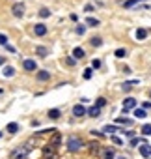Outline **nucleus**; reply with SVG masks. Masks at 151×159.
Listing matches in <instances>:
<instances>
[{
  "label": "nucleus",
  "mask_w": 151,
  "mask_h": 159,
  "mask_svg": "<svg viewBox=\"0 0 151 159\" xmlns=\"http://www.w3.org/2000/svg\"><path fill=\"white\" fill-rule=\"evenodd\" d=\"M105 105H106V99H105V98H99V99L95 101V107H99V109L105 107Z\"/></svg>",
  "instance_id": "7c9ffc66"
},
{
  "label": "nucleus",
  "mask_w": 151,
  "mask_h": 159,
  "mask_svg": "<svg viewBox=\"0 0 151 159\" xmlns=\"http://www.w3.org/2000/svg\"><path fill=\"white\" fill-rule=\"evenodd\" d=\"M10 43V39H8V36L6 34H0V45H2V47H6Z\"/></svg>",
  "instance_id": "bb28decb"
},
{
  "label": "nucleus",
  "mask_w": 151,
  "mask_h": 159,
  "mask_svg": "<svg viewBox=\"0 0 151 159\" xmlns=\"http://www.w3.org/2000/svg\"><path fill=\"white\" fill-rule=\"evenodd\" d=\"M54 150H56V146H47L45 150H43V153H45V159H54Z\"/></svg>",
  "instance_id": "f8f14e48"
},
{
  "label": "nucleus",
  "mask_w": 151,
  "mask_h": 159,
  "mask_svg": "<svg viewBox=\"0 0 151 159\" xmlns=\"http://www.w3.org/2000/svg\"><path fill=\"white\" fill-rule=\"evenodd\" d=\"M19 129H21V125H19L17 122H11V124H8V125H6V131H8L10 135H15V133H19Z\"/></svg>",
  "instance_id": "9d476101"
},
{
  "label": "nucleus",
  "mask_w": 151,
  "mask_h": 159,
  "mask_svg": "<svg viewBox=\"0 0 151 159\" xmlns=\"http://www.w3.org/2000/svg\"><path fill=\"white\" fill-rule=\"evenodd\" d=\"M6 64H8L6 56H2V54H0V67H2V66H6Z\"/></svg>",
  "instance_id": "c9c22d12"
},
{
  "label": "nucleus",
  "mask_w": 151,
  "mask_h": 159,
  "mask_svg": "<svg viewBox=\"0 0 151 159\" xmlns=\"http://www.w3.org/2000/svg\"><path fill=\"white\" fill-rule=\"evenodd\" d=\"M138 2H144V0H125L121 6H123V8H132V6H134V4H138Z\"/></svg>",
  "instance_id": "6ab92c4d"
},
{
  "label": "nucleus",
  "mask_w": 151,
  "mask_h": 159,
  "mask_svg": "<svg viewBox=\"0 0 151 159\" xmlns=\"http://www.w3.org/2000/svg\"><path fill=\"white\" fill-rule=\"evenodd\" d=\"M84 10H86V11H93V6H92V4H86Z\"/></svg>",
  "instance_id": "4c0bfd02"
},
{
  "label": "nucleus",
  "mask_w": 151,
  "mask_h": 159,
  "mask_svg": "<svg viewBox=\"0 0 151 159\" xmlns=\"http://www.w3.org/2000/svg\"><path fill=\"white\" fill-rule=\"evenodd\" d=\"M110 139H112V142H114V144H118V146H121V144H123V140H121L119 137H116V135H112Z\"/></svg>",
  "instance_id": "72a5a7b5"
},
{
  "label": "nucleus",
  "mask_w": 151,
  "mask_h": 159,
  "mask_svg": "<svg viewBox=\"0 0 151 159\" xmlns=\"http://www.w3.org/2000/svg\"><path fill=\"white\" fill-rule=\"evenodd\" d=\"M149 96H151V94H149Z\"/></svg>",
  "instance_id": "79ce46f5"
},
{
  "label": "nucleus",
  "mask_w": 151,
  "mask_h": 159,
  "mask_svg": "<svg viewBox=\"0 0 151 159\" xmlns=\"http://www.w3.org/2000/svg\"><path fill=\"white\" fill-rule=\"evenodd\" d=\"M50 79V71H47V69H39V71H36V81H39V83H47Z\"/></svg>",
  "instance_id": "39448f33"
},
{
  "label": "nucleus",
  "mask_w": 151,
  "mask_h": 159,
  "mask_svg": "<svg viewBox=\"0 0 151 159\" xmlns=\"http://www.w3.org/2000/svg\"><path fill=\"white\" fill-rule=\"evenodd\" d=\"M0 139H2V131H0Z\"/></svg>",
  "instance_id": "a19ab883"
},
{
  "label": "nucleus",
  "mask_w": 151,
  "mask_h": 159,
  "mask_svg": "<svg viewBox=\"0 0 151 159\" xmlns=\"http://www.w3.org/2000/svg\"><path fill=\"white\" fill-rule=\"evenodd\" d=\"M2 94H4V90H2V88H0V96H2Z\"/></svg>",
  "instance_id": "ea45409f"
},
{
  "label": "nucleus",
  "mask_w": 151,
  "mask_h": 159,
  "mask_svg": "<svg viewBox=\"0 0 151 159\" xmlns=\"http://www.w3.org/2000/svg\"><path fill=\"white\" fill-rule=\"evenodd\" d=\"M39 17H41V19H49V17H50V10L43 6V8L39 10Z\"/></svg>",
  "instance_id": "f3484780"
},
{
  "label": "nucleus",
  "mask_w": 151,
  "mask_h": 159,
  "mask_svg": "<svg viewBox=\"0 0 151 159\" xmlns=\"http://www.w3.org/2000/svg\"><path fill=\"white\" fill-rule=\"evenodd\" d=\"M116 124H123V125H132V120H129V118H116Z\"/></svg>",
  "instance_id": "4be33fe9"
},
{
  "label": "nucleus",
  "mask_w": 151,
  "mask_h": 159,
  "mask_svg": "<svg viewBox=\"0 0 151 159\" xmlns=\"http://www.w3.org/2000/svg\"><path fill=\"white\" fill-rule=\"evenodd\" d=\"M90 43H92L93 47H101V45H103V39H101V38H92Z\"/></svg>",
  "instance_id": "5701e85b"
},
{
  "label": "nucleus",
  "mask_w": 151,
  "mask_h": 159,
  "mask_svg": "<svg viewBox=\"0 0 151 159\" xmlns=\"http://www.w3.org/2000/svg\"><path fill=\"white\" fill-rule=\"evenodd\" d=\"M142 133H144V135H151V124H145V125L142 127Z\"/></svg>",
  "instance_id": "2f4dec72"
},
{
  "label": "nucleus",
  "mask_w": 151,
  "mask_h": 159,
  "mask_svg": "<svg viewBox=\"0 0 151 159\" xmlns=\"http://www.w3.org/2000/svg\"><path fill=\"white\" fill-rule=\"evenodd\" d=\"M92 75H93V69H92V67L84 69V73H82V77H84V79H92Z\"/></svg>",
  "instance_id": "c756f323"
},
{
  "label": "nucleus",
  "mask_w": 151,
  "mask_h": 159,
  "mask_svg": "<svg viewBox=\"0 0 151 159\" xmlns=\"http://www.w3.org/2000/svg\"><path fill=\"white\" fill-rule=\"evenodd\" d=\"M84 114H86V107H84L82 103H79V105L73 107V116H75V118H82Z\"/></svg>",
  "instance_id": "0eeeda50"
},
{
  "label": "nucleus",
  "mask_w": 151,
  "mask_h": 159,
  "mask_svg": "<svg viewBox=\"0 0 151 159\" xmlns=\"http://www.w3.org/2000/svg\"><path fill=\"white\" fill-rule=\"evenodd\" d=\"M103 131L112 135V133H116V131H118V127H116V125H105V129H103Z\"/></svg>",
  "instance_id": "a878e982"
},
{
  "label": "nucleus",
  "mask_w": 151,
  "mask_h": 159,
  "mask_svg": "<svg viewBox=\"0 0 151 159\" xmlns=\"http://www.w3.org/2000/svg\"><path fill=\"white\" fill-rule=\"evenodd\" d=\"M60 116H62L60 109H50V111H49V118H50V120H58Z\"/></svg>",
  "instance_id": "2eb2a0df"
},
{
  "label": "nucleus",
  "mask_w": 151,
  "mask_h": 159,
  "mask_svg": "<svg viewBox=\"0 0 151 159\" xmlns=\"http://www.w3.org/2000/svg\"><path fill=\"white\" fill-rule=\"evenodd\" d=\"M36 52L41 56V58H45V56H49V49L47 47H43V45H39V47H36Z\"/></svg>",
  "instance_id": "4468645a"
},
{
  "label": "nucleus",
  "mask_w": 151,
  "mask_h": 159,
  "mask_svg": "<svg viewBox=\"0 0 151 159\" xmlns=\"http://www.w3.org/2000/svg\"><path fill=\"white\" fill-rule=\"evenodd\" d=\"M138 150H140V155L142 157H151V146L149 144H142Z\"/></svg>",
  "instance_id": "9b49d317"
},
{
  "label": "nucleus",
  "mask_w": 151,
  "mask_h": 159,
  "mask_svg": "<svg viewBox=\"0 0 151 159\" xmlns=\"http://www.w3.org/2000/svg\"><path fill=\"white\" fill-rule=\"evenodd\" d=\"M69 19H71L73 23H79V15H77V13H71V15H69Z\"/></svg>",
  "instance_id": "f704fd0d"
},
{
  "label": "nucleus",
  "mask_w": 151,
  "mask_h": 159,
  "mask_svg": "<svg viewBox=\"0 0 151 159\" xmlns=\"http://www.w3.org/2000/svg\"><path fill=\"white\" fill-rule=\"evenodd\" d=\"M47 32H49L47 25H43V23L34 25V36H37V38H45V36H47Z\"/></svg>",
  "instance_id": "7ed1b4c3"
},
{
  "label": "nucleus",
  "mask_w": 151,
  "mask_h": 159,
  "mask_svg": "<svg viewBox=\"0 0 151 159\" xmlns=\"http://www.w3.org/2000/svg\"><path fill=\"white\" fill-rule=\"evenodd\" d=\"M101 23H99V19H95V17H86V26H99Z\"/></svg>",
  "instance_id": "dca6fc26"
},
{
  "label": "nucleus",
  "mask_w": 151,
  "mask_h": 159,
  "mask_svg": "<svg viewBox=\"0 0 151 159\" xmlns=\"http://www.w3.org/2000/svg\"><path fill=\"white\" fill-rule=\"evenodd\" d=\"M82 148V140L77 139V137H69L67 139V150L69 152H79Z\"/></svg>",
  "instance_id": "f03ea898"
},
{
  "label": "nucleus",
  "mask_w": 151,
  "mask_h": 159,
  "mask_svg": "<svg viewBox=\"0 0 151 159\" xmlns=\"http://www.w3.org/2000/svg\"><path fill=\"white\" fill-rule=\"evenodd\" d=\"M134 116L136 118H145V111L144 109H134Z\"/></svg>",
  "instance_id": "393cba45"
},
{
  "label": "nucleus",
  "mask_w": 151,
  "mask_h": 159,
  "mask_svg": "<svg viewBox=\"0 0 151 159\" xmlns=\"http://www.w3.org/2000/svg\"><path fill=\"white\" fill-rule=\"evenodd\" d=\"M4 49H6V51H8V52H10V54H15V52H17V49H15V47H13V45H10V43H8V45H6V47H4Z\"/></svg>",
  "instance_id": "473e14b6"
},
{
  "label": "nucleus",
  "mask_w": 151,
  "mask_h": 159,
  "mask_svg": "<svg viewBox=\"0 0 151 159\" xmlns=\"http://www.w3.org/2000/svg\"><path fill=\"white\" fill-rule=\"evenodd\" d=\"M23 69H24V71H37V64H36V60H32V58L23 60Z\"/></svg>",
  "instance_id": "423d86ee"
},
{
  "label": "nucleus",
  "mask_w": 151,
  "mask_h": 159,
  "mask_svg": "<svg viewBox=\"0 0 151 159\" xmlns=\"http://www.w3.org/2000/svg\"><path fill=\"white\" fill-rule=\"evenodd\" d=\"M86 114H90V116H92V118H97V116H99V114H101V109H99V107H95V105H93V107H90V109H86Z\"/></svg>",
  "instance_id": "ddd939ff"
},
{
  "label": "nucleus",
  "mask_w": 151,
  "mask_h": 159,
  "mask_svg": "<svg viewBox=\"0 0 151 159\" xmlns=\"http://www.w3.org/2000/svg\"><path fill=\"white\" fill-rule=\"evenodd\" d=\"M84 56H86V51H84L82 47H75V49H73V58H75V60H82Z\"/></svg>",
  "instance_id": "6e6552de"
},
{
  "label": "nucleus",
  "mask_w": 151,
  "mask_h": 159,
  "mask_svg": "<svg viewBox=\"0 0 151 159\" xmlns=\"http://www.w3.org/2000/svg\"><path fill=\"white\" fill-rule=\"evenodd\" d=\"M144 107H145V109H151V103H149V101H145V103H144Z\"/></svg>",
  "instance_id": "58836bf2"
},
{
  "label": "nucleus",
  "mask_w": 151,
  "mask_h": 159,
  "mask_svg": "<svg viewBox=\"0 0 151 159\" xmlns=\"http://www.w3.org/2000/svg\"><path fill=\"white\" fill-rule=\"evenodd\" d=\"M24 11H26V4L24 2H15L11 4V15L15 19H23L24 17Z\"/></svg>",
  "instance_id": "f257e3e1"
},
{
  "label": "nucleus",
  "mask_w": 151,
  "mask_h": 159,
  "mask_svg": "<svg viewBox=\"0 0 151 159\" xmlns=\"http://www.w3.org/2000/svg\"><path fill=\"white\" fill-rule=\"evenodd\" d=\"M65 64H67L69 67H73V66H77V60H75L73 56H67V58H65Z\"/></svg>",
  "instance_id": "c85d7f7f"
},
{
  "label": "nucleus",
  "mask_w": 151,
  "mask_h": 159,
  "mask_svg": "<svg viewBox=\"0 0 151 159\" xmlns=\"http://www.w3.org/2000/svg\"><path fill=\"white\" fill-rule=\"evenodd\" d=\"M92 69H101V60L99 58H93L92 60Z\"/></svg>",
  "instance_id": "b1692460"
},
{
  "label": "nucleus",
  "mask_w": 151,
  "mask_h": 159,
  "mask_svg": "<svg viewBox=\"0 0 151 159\" xmlns=\"http://www.w3.org/2000/svg\"><path fill=\"white\" fill-rule=\"evenodd\" d=\"M147 38V30L145 28H138L136 30V39H145Z\"/></svg>",
  "instance_id": "a211bd4d"
},
{
  "label": "nucleus",
  "mask_w": 151,
  "mask_h": 159,
  "mask_svg": "<svg viewBox=\"0 0 151 159\" xmlns=\"http://www.w3.org/2000/svg\"><path fill=\"white\" fill-rule=\"evenodd\" d=\"M84 32H86V25H77V28H75V34L84 36Z\"/></svg>",
  "instance_id": "aec40b11"
},
{
  "label": "nucleus",
  "mask_w": 151,
  "mask_h": 159,
  "mask_svg": "<svg viewBox=\"0 0 151 159\" xmlns=\"http://www.w3.org/2000/svg\"><path fill=\"white\" fill-rule=\"evenodd\" d=\"M103 159H114V152L112 150H105L103 152Z\"/></svg>",
  "instance_id": "cd10ccee"
},
{
  "label": "nucleus",
  "mask_w": 151,
  "mask_h": 159,
  "mask_svg": "<svg viewBox=\"0 0 151 159\" xmlns=\"http://www.w3.org/2000/svg\"><path fill=\"white\" fill-rule=\"evenodd\" d=\"M116 58H125L127 56V49H116Z\"/></svg>",
  "instance_id": "412c9836"
},
{
  "label": "nucleus",
  "mask_w": 151,
  "mask_h": 159,
  "mask_svg": "<svg viewBox=\"0 0 151 159\" xmlns=\"http://www.w3.org/2000/svg\"><path fill=\"white\" fill-rule=\"evenodd\" d=\"M134 107H136V99H134V98H127V99H123V109H121V112L127 114V112L132 111Z\"/></svg>",
  "instance_id": "20e7f679"
},
{
  "label": "nucleus",
  "mask_w": 151,
  "mask_h": 159,
  "mask_svg": "<svg viewBox=\"0 0 151 159\" xmlns=\"http://www.w3.org/2000/svg\"><path fill=\"white\" fill-rule=\"evenodd\" d=\"M138 142H140V139H136V137L131 139V146H138Z\"/></svg>",
  "instance_id": "e433bc0d"
},
{
  "label": "nucleus",
  "mask_w": 151,
  "mask_h": 159,
  "mask_svg": "<svg viewBox=\"0 0 151 159\" xmlns=\"http://www.w3.org/2000/svg\"><path fill=\"white\" fill-rule=\"evenodd\" d=\"M2 75H4V77H8V79H10V77H13V75H15V67H13V66H10V64H6V66L2 67Z\"/></svg>",
  "instance_id": "1a4fd4ad"
}]
</instances>
